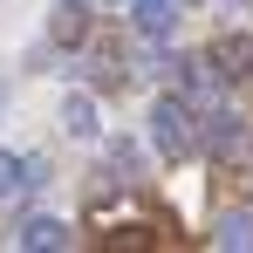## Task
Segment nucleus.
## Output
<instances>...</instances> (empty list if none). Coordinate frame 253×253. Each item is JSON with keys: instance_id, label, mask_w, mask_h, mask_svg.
Returning <instances> with one entry per match:
<instances>
[{"instance_id": "8", "label": "nucleus", "mask_w": 253, "mask_h": 253, "mask_svg": "<svg viewBox=\"0 0 253 253\" xmlns=\"http://www.w3.org/2000/svg\"><path fill=\"white\" fill-rule=\"evenodd\" d=\"M212 247H240V253H247L253 247V212H226L219 233H212Z\"/></svg>"}, {"instance_id": "4", "label": "nucleus", "mask_w": 253, "mask_h": 253, "mask_svg": "<svg viewBox=\"0 0 253 253\" xmlns=\"http://www.w3.org/2000/svg\"><path fill=\"white\" fill-rule=\"evenodd\" d=\"M212 76L247 83L253 76V35H219V42H212Z\"/></svg>"}, {"instance_id": "13", "label": "nucleus", "mask_w": 253, "mask_h": 253, "mask_svg": "<svg viewBox=\"0 0 253 253\" xmlns=\"http://www.w3.org/2000/svg\"><path fill=\"white\" fill-rule=\"evenodd\" d=\"M185 7H192V0H185Z\"/></svg>"}, {"instance_id": "3", "label": "nucleus", "mask_w": 253, "mask_h": 253, "mask_svg": "<svg viewBox=\"0 0 253 253\" xmlns=\"http://www.w3.org/2000/svg\"><path fill=\"white\" fill-rule=\"evenodd\" d=\"M199 144H206L219 165H233V158L247 151V124H240L233 110H212V117H199Z\"/></svg>"}, {"instance_id": "11", "label": "nucleus", "mask_w": 253, "mask_h": 253, "mask_svg": "<svg viewBox=\"0 0 253 253\" xmlns=\"http://www.w3.org/2000/svg\"><path fill=\"white\" fill-rule=\"evenodd\" d=\"M7 192H21V158L0 151V199H7Z\"/></svg>"}, {"instance_id": "5", "label": "nucleus", "mask_w": 253, "mask_h": 253, "mask_svg": "<svg viewBox=\"0 0 253 253\" xmlns=\"http://www.w3.org/2000/svg\"><path fill=\"white\" fill-rule=\"evenodd\" d=\"M130 28L144 42H165L171 28H178V0H130Z\"/></svg>"}, {"instance_id": "6", "label": "nucleus", "mask_w": 253, "mask_h": 253, "mask_svg": "<svg viewBox=\"0 0 253 253\" xmlns=\"http://www.w3.org/2000/svg\"><path fill=\"white\" fill-rule=\"evenodd\" d=\"M48 35L83 48V42H89V7H83V0H55V14H48Z\"/></svg>"}, {"instance_id": "10", "label": "nucleus", "mask_w": 253, "mask_h": 253, "mask_svg": "<svg viewBox=\"0 0 253 253\" xmlns=\"http://www.w3.org/2000/svg\"><path fill=\"white\" fill-rule=\"evenodd\" d=\"M35 185H48V158H21V192H35Z\"/></svg>"}, {"instance_id": "7", "label": "nucleus", "mask_w": 253, "mask_h": 253, "mask_svg": "<svg viewBox=\"0 0 253 253\" xmlns=\"http://www.w3.org/2000/svg\"><path fill=\"white\" fill-rule=\"evenodd\" d=\"M62 130H69V137H83V144H89V137L103 130V124H96V103H89V96H69V103H62Z\"/></svg>"}, {"instance_id": "9", "label": "nucleus", "mask_w": 253, "mask_h": 253, "mask_svg": "<svg viewBox=\"0 0 253 253\" xmlns=\"http://www.w3.org/2000/svg\"><path fill=\"white\" fill-rule=\"evenodd\" d=\"M89 76H96V83H124V55H117V48H96V55H89Z\"/></svg>"}, {"instance_id": "1", "label": "nucleus", "mask_w": 253, "mask_h": 253, "mask_svg": "<svg viewBox=\"0 0 253 253\" xmlns=\"http://www.w3.org/2000/svg\"><path fill=\"white\" fill-rule=\"evenodd\" d=\"M151 144H158L165 158H192V151H199V117H192L178 96H158V103H151Z\"/></svg>"}, {"instance_id": "2", "label": "nucleus", "mask_w": 253, "mask_h": 253, "mask_svg": "<svg viewBox=\"0 0 253 253\" xmlns=\"http://www.w3.org/2000/svg\"><path fill=\"white\" fill-rule=\"evenodd\" d=\"M7 247H21V253H62V247H76V226L35 212V219H21V226H7Z\"/></svg>"}, {"instance_id": "12", "label": "nucleus", "mask_w": 253, "mask_h": 253, "mask_svg": "<svg viewBox=\"0 0 253 253\" xmlns=\"http://www.w3.org/2000/svg\"><path fill=\"white\" fill-rule=\"evenodd\" d=\"M110 165L124 171V178H137V144H110Z\"/></svg>"}]
</instances>
